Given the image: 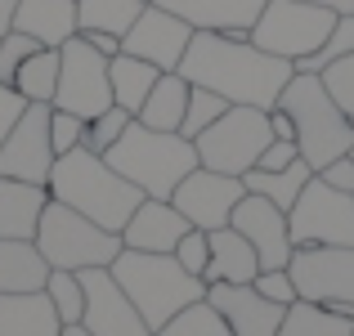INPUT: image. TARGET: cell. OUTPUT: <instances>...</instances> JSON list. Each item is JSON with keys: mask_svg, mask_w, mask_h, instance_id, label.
I'll list each match as a JSON object with an SVG mask.
<instances>
[{"mask_svg": "<svg viewBox=\"0 0 354 336\" xmlns=\"http://www.w3.org/2000/svg\"><path fill=\"white\" fill-rule=\"evenodd\" d=\"M180 72L189 86L216 90L229 104L247 108H278V95L296 77L292 59L265 54L247 36H225V32H193L189 50L180 59Z\"/></svg>", "mask_w": 354, "mask_h": 336, "instance_id": "obj_1", "label": "cell"}, {"mask_svg": "<svg viewBox=\"0 0 354 336\" xmlns=\"http://www.w3.org/2000/svg\"><path fill=\"white\" fill-rule=\"evenodd\" d=\"M45 189H50L54 202L81 211V216H90L95 224H104V229H113V233L126 229V220L135 216V207L144 202V193L121 171H113L104 153H90L86 144L63 153L59 162H54Z\"/></svg>", "mask_w": 354, "mask_h": 336, "instance_id": "obj_2", "label": "cell"}, {"mask_svg": "<svg viewBox=\"0 0 354 336\" xmlns=\"http://www.w3.org/2000/svg\"><path fill=\"white\" fill-rule=\"evenodd\" d=\"M108 166L121 171L144 198H166L180 189V180L189 171H198V144L184 139L180 130H153L144 121H130L126 135L108 148Z\"/></svg>", "mask_w": 354, "mask_h": 336, "instance_id": "obj_3", "label": "cell"}, {"mask_svg": "<svg viewBox=\"0 0 354 336\" xmlns=\"http://www.w3.org/2000/svg\"><path fill=\"white\" fill-rule=\"evenodd\" d=\"M113 278L121 283V292L135 301V310L144 314V323L153 332L162 328V323H171L184 305H193V301L207 296V283L193 278L180 260L162 256V251L121 247V256L113 260Z\"/></svg>", "mask_w": 354, "mask_h": 336, "instance_id": "obj_4", "label": "cell"}, {"mask_svg": "<svg viewBox=\"0 0 354 336\" xmlns=\"http://www.w3.org/2000/svg\"><path fill=\"white\" fill-rule=\"evenodd\" d=\"M278 108L296 121V144H301V157L314 166V175L354 148V121L337 108L319 72H296L278 95Z\"/></svg>", "mask_w": 354, "mask_h": 336, "instance_id": "obj_5", "label": "cell"}, {"mask_svg": "<svg viewBox=\"0 0 354 336\" xmlns=\"http://www.w3.org/2000/svg\"><path fill=\"white\" fill-rule=\"evenodd\" d=\"M36 247L50 260V269H113V260L121 256V233L95 224L90 216L63 207V202H45L41 224H36Z\"/></svg>", "mask_w": 354, "mask_h": 336, "instance_id": "obj_6", "label": "cell"}, {"mask_svg": "<svg viewBox=\"0 0 354 336\" xmlns=\"http://www.w3.org/2000/svg\"><path fill=\"white\" fill-rule=\"evenodd\" d=\"M337 18L341 14H332V9H323V5H310V0H265V9H260V18H256L247 41L260 45L265 54L301 63V59H310V54H319L323 45H328Z\"/></svg>", "mask_w": 354, "mask_h": 336, "instance_id": "obj_7", "label": "cell"}, {"mask_svg": "<svg viewBox=\"0 0 354 336\" xmlns=\"http://www.w3.org/2000/svg\"><path fill=\"white\" fill-rule=\"evenodd\" d=\"M198 162L225 175H247L260 162L269 144H274V126H269V108H247L234 104L216 126H207L198 139Z\"/></svg>", "mask_w": 354, "mask_h": 336, "instance_id": "obj_8", "label": "cell"}, {"mask_svg": "<svg viewBox=\"0 0 354 336\" xmlns=\"http://www.w3.org/2000/svg\"><path fill=\"white\" fill-rule=\"evenodd\" d=\"M287 224L296 247H354V193H341L314 175L287 211Z\"/></svg>", "mask_w": 354, "mask_h": 336, "instance_id": "obj_9", "label": "cell"}, {"mask_svg": "<svg viewBox=\"0 0 354 336\" xmlns=\"http://www.w3.org/2000/svg\"><path fill=\"white\" fill-rule=\"evenodd\" d=\"M54 108L77 112V117H86V121H95L99 112L113 108L108 54H99L81 32L59 50V90H54Z\"/></svg>", "mask_w": 354, "mask_h": 336, "instance_id": "obj_10", "label": "cell"}, {"mask_svg": "<svg viewBox=\"0 0 354 336\" xmlns=\"http://www.w3.org/2000/svg\"><path fill=\"white\" fill-rule=\"evenodd\" d=\"M287 274L296 283V301L328 305L354 319V247H296Z\"/></svg>", "mask_w": 354, "mask_h": 336, "instance_id": "obj_11", "label": "cell"}, {"mask_svg": "<svg viewBox=\"0 0 354 336\" xmlns=\"http://www.w3.org/2000/svg\"><path fill=\"white\" fill-rule=\"evenodd\" d=\"M50 108L54 104H27L23 117L14 121V130L0 144V175L5 180H23V184H50V171L59 162L50 144Z\"/></svg>", "mask_w": 354, "mask_h": 336, "instance_id": "obj_12", "label": "cell"}, {"mask_svg": "<svg viewBox=\"0 0 354 336\" xmlns=\"http://www.w3.org/2000/svg\"><path fill=\"white\" fill-rule=\"evenodd\" d=\"M247 184L242 175H225V171H211V166H198L180 180V189L171 193V202L184 211V220L193 229H225L234 220V207L242 202Z\"/></svg>", "mask_w": 354, "mask_h": 336, "instance_id": "obj_13", "label": "cell"}, {"mask_svg": "<svg viewBox=\"0 0 354 336\" xmlns=\"http://www.w3.org/2000/svg\"><path fill=\"white\" fill-rule=\"evenodd\" d=\"M189 41H193V27L184 23L180 14L162 9L157 0H148L144 14L135 18V27L121 36V50L144 59V63H153V68H162V72H175L180 59H184V50H189Z\"/></svg>", "mask_w": 354, "mask_h": 336, "instance_id": "obj_14", "label": "cell"}, {"mask_svg": "<svg viewBox=\"0 0 354 336\" xmlns=\"http://www.w3.org/2000/svg\"><path fill=\"white\" fill-rule=\"evenodd\" d=\"M234 229L256 247L260 269H287L296 256V242H292V224H287V211L278 202L260 198V193H242V202L234 207Z\"/></svg>", "mask_w": 354, "mask_h": 336, "instance_id": "obj_15", "label": "cell"}, {"mask_svg": "<svg viewBox=\"0 0 354 336\" xmlns=\"http://www.w3.org/2000/svg\"><path fill=\"white\" fill-rule=\"evenodd\" d=\"M81 287H86V323L95 336H153V328L144 323V314L135 310L121 283L113 278V269H81Z\"/></svg>", "mask_w": 354, "mask_h": 336, "instance_id": "obj_16", "label": "cell"}, {"mask_svg": "<svg viewBox=\"0 0 354 336\" xmlns=\"http://www.w3.org/2000/svg\"><path fill=\"white\" fill-rule=\"evenodd\" d=\"M207 301L225 314V323L234 328V336H278L283 314H287V305L260 296L251 283H211Z\"/></svg>", "mask_w": 354, "mask_h": 336, "instance_id": "obj_17", "label": "cell"}, {"mask_svg": "<svg viewBox=\"0 0 354 336\" xmlns=\"http://www.w3.org/2000/svg\"><path fill=\"white\" fill-rule=\"evenodd\" d=\"M189 229H193V224L184 220V211L175 207V202L144 198L135 207V216L126 220V229H121V247H130V251H162V256H171Z\"/></svg>", "mask_w": 354, "mask_h": 336, "instance_id": "obj_18", "label": "cell"}, {"mask_svg": "<svg viewBox=\"0 0 354 336\" xmlns=\"http://www.w3.org/2000/svg\"><path fill=\"white\" fill-rule=\"evenodd\" d=\"M162 9L180 14L193 32H225V36H251L265 0H157Z\"/></svg>", "mask_w": 354, "mask_h": 336, "instance_id": "obj_19", "label": "cell"}, {"mask_svg": "<svg viewBox=\"0 0 354 336\" xmlns=\"http://www.w3.org/2000/svg\"><path fill=\"white\" fill-rule=\"evenodd\" d=\"M14 32H27L45 50H63L81 32L77 23V0H18L14 9Z\"/></svg>", "mask_w": 354, "mask_h": 336, "instance_id": "obj_20", "label": "cell"}, {"mask_svg": "<svg viewBox=\"0 0 354 336\" xmlns=\"http://www.w3.org/2000/svg\"><path fill=\"white\" fill-rule=\"evenodd\" d=\"M207 242H211V260H207V269H202V283L207 287L211 283H256L260 256H256V247L242 238L234 224L211 229Z\"/></svg>", "mask_w": 354, "mask_h": 336, "instance_id": "obj_21", "label": "cell"}, {"mask_svg": "<svg viewBox=\"0 0 354 336\" xmlns=\"http://www.w3.org/2000/svg\"><path fill=\"white\" fill-rule=\"evenodd\" d=\"M63 323L45 292H0V336H59Z\"/></svg>", "mask_w": 354, "mask_h": 336, "instance_id": "obj_22", "label": "cell"}, {"mask_svg": "<svg viewBox=\"0 0 354 336\" xmlns=\"http://www.w3.org/2000/svg\"><path fill=\"white\" fill-rule=\"evenodd\" d=\"M45 202H50V189L0 175V242L5 238H36Z\"/></svg>", "mask_w": 354, "mask_h": 336, "instance_id": "obj_23", "label": "cell"}, {"mask_svg": "<svg viewBox=\"0 0 354 336\" xmlns=\"http://www.w3.org/2000/svg\"><path fill=\"white\" fill-rule=\"evenodd\" d=\"M50 260L41 256L36 238H5L0 242V292H45Z\"/></svg>", "mask_w": 354, "mask_h": 336, "instance_id": "obj_24", "label": "cell"}, {"mask_svg": "<svg viewBox=\"0 0 354 336\" xmlns=\"http://www.w3.org/2000/svg\"><path fill=\"white\" fill-rule=\"evenodd\" d=\"M189 95H193V86L180 72H162L157 86L148 90L144 108L135 112V121H144V126H153V130H180L184 112H189Z\"/></svg>", "mask_w": 354, "mask_h": 336, "instance_id": "obj_25", "label": "cell"}, {"mask_svg": "<svg viewBox=\"0 0 354 336\" xmlns=\"http://www.w3.org/2000/svg\"><path fill=\"white\" fill-rule=\"evenodd\" d=\"M157 77H162V68H153V63L135 59V54L121 50L117 59H108V81H113V104L126 108L130 117H135L139 108H144L148 90L157 86Z\"/></svg>", "mask_w": 354, "mask_h": 336, "instance_id": "obj_26", "label": "cell"}, {"mask_svg": "<svg viewBox=\"0 0 354 336\" xmlns=\"http://www.w3.org/2000/svg\"><path fill=\"white\" fill-rule=\"evenodd\" d=\"M310 180H314V166L305 162V157H296L292 166H283V171H247V175H242L247 193H260V198L278 202L283 211L296 207V198H301V189Z\"/></svg>", "mask_w": 354, "mask_h": 336, "instance_id": "obj_27", "label": "cell"}, {"mask_svg": "<svg viewBox=\"0 0 354 336\" xmlns=\"http://www.w3.org/2000/svg\"><path fill=\"white\" fill-rule=\"evenodd\" d=\"M278 336H354V319L328 310V305H314V301H292Z\"/></svg>", "mask_w": 354, "mask_h": 336, "instance_id": "obj_28", "label": "cell"}, {"mask_svg": "<svg viewBox=\"0 0 354 336\" xmlns=\"http://www.w3.org/2000/svg\"><path fill=\"white\" fill-rule=\"evenodd\" d=\"M148 0H77V23L81 32H113L126 36L135 18L144 14Z\"/></svg>", "mask_w": 354, "mask_h": 336, "instance_id": "obj_29", "label": "cell"}, {"mask_svg": "<svg viewBox=\"0 0 354 336\" xmlns=\"http://www.w3.org/2000/svg\"><path fill=\"white\" fill-rule=\"evenodd\" d=\"M14 90L27 104H54V90H59V50H36L32 59H23V68L14 72Z\"/></svg>", "mask_w": 354, "mask_h": 336, "instance_id": "obj_30", "label": "cell"}, {"mask_svg": "<svg viewBox=\"0 0 354 336\" xmlns=\"http://www.w3.org/2000/svg\"><path fill=\"white\" fill-rule=\"evenodd\" d=\"M153 336H234V328L225 323V314L216 310V305L202 296V301L184 305L180 314H175L171 323H162Z\"/></svg>", "mask_w": 354, "mask_h": 336, "instance_id": "obj_31", "label": "cell"}, {"mask_svg": "<svg viewBox=\"0 0 354 336\" xmlns=\"http://www.w3.org/2000/svg\"><path fill=\"white\" fill-rule=\"evenodd\" d=\"M45 296H50L59 323H81V314H86V287H81V274H72V269H50Z\"/></svg>", "mask_w": 354, "mask_h": 336, "instance_id": "obj_32", "label": "cell"}, {"mask_svg": "<svg viewBox=\"0 0 354 336\" xmlns=\"http://www.w3.org/2000/svg\"><path fill=\"white\" fill-rule=\"evenodd\" d=\"M234 108L225 95H216V90H202V86H193V95H189V112H184V126H180V135L184 139H198L207 126H216L225 112Z\"/></svg>", "mask_w": 354, "mask_h": 336, "instance_id": "obj_33", "label": "cell"}, {"mask_svg": "<svg viewBox=\"0 0 354 336\" xmlns=\"http://www.w3.org/2000/svg\"><path fill=\"white\" fill-rule=\"evenodd\" d=\"M346 54H354V14H341L337 27H332V36H328V45H323L319 54H310V59H301L296 72H323L328 63L346 59Z\"/></svg>", "mask_w": 354, "mask_h": 336, "instance_id": "obj_34", "label": "cell"}, {"mask_svg": "<svg viewBox=\"0 0 354 336\" xmlns=\"http://www.w3.org/2000/svg\"><path fill=\"white\" fill-rule=\"evenodd\" d=\"M130 121H135V117H130L126 108H117V104L108 108V112H99V117L90 121V130H86V148H90V153H108V148L126 135Z\"/></svg>", "mask_w": 354, "mask_h": 336, "instance_id": "obj_35", "label": "cell"}, {"mask_svg": "<svg viewBox=\"0 0 354 336\" xmlns=\"http://www.w3.org/2000/svg\"><path fill=\"white\" fill-rule=\"evenodd\" d=\"M319 77H323V86H328V95L337 99V108L354 121V54H346V59H337V63H328Z\"/></svg>", "mask_w": 354, "mask_h": 336, "instance_id": "obj_36", "label": "cell"}, {"mask_svg": "<svg viewBox=\"0 0 354 336\" xmlns=\"http://www.w3.org/2000/svg\"><path fill=\"white\" fill-rule=\"evenodd\" d=\"M36 50H41V41H32L27 32H14V27H9V32L0 36V86H14V72L23 68V59H32Z\"/></svg>", "mask_w": 354, "mask_h": 336, "instance_id": "obj_37", "label": "cell"}, {"mask_svg": "<svg viewBox=\"0 0 354 336\" xmlns=\"http://www.w3.org/2000/svg\"><path fill=\"white\" fill-rule=\"evenodd\" d=\"M86 130H90L86 117H77V112H63V108H50V144H54V153H59V157L86 144Z\"/></svg>", "mask_w": 354, "mask_h": 336, "instance_id": "obj_38", "label": "cell"}, {"mask_svg": "<svg viewBox=\"0 0 354 336\" xmlns=\"http://www.w3.org/2000/svg\"><path fill=\"white\" fill-rule=\"evenodd\" d=\"M175 260H180L184 269H189L193 278H202V269H207V260H211V242H207V229H189L180 238V247L171 251Z\"/></svg>", "mask_w": 354, "mask_h": 336, "instance_id": "obj_39", "label": "cell"}, {"mask_svg": "<svg viewBox=\"0 0 354 336\" xmlns=\"http://www.w3.org/2000/svg\"><path fill=\"white\" fill-rule=\"evenodd\" d=\"M251 287H256L260 296H269V301H278V305H292L296 301V283H292L287 269H260Z\"/></svg>", "mask_w": 354, "mask_h": 336, "instance_id": "obj_40", "label": "cell"}, {"mask_svg": "<svg viewBox=\"0 0 354 336\" xmlns=\"http://www.w3.org/2000/svg\"><path fill=\"white\" fill-rule=\"evenodd\" d=\"M296 157H301V144L296 139H274V144L260 153V162L251 166V171H283V166H292Z\"/></svg>", "mask_w": 354, "mask_h": 336, "instance_id": "obj_41", "label": "cell"}, {"mask_svg": "<svg viewBox=\"0 0 354 336\" xmlns=\"http://www.w3.org/2000/svg\"><path fill=\"white\" fill-rule=\"evenodd\" d=\"M23 108H27V99L18 95L14 86H0V144H5V135L14 130V121L23 117Z\"/></svg>", "mask_w": 354, "mask_h": 336, "instance_id": "obj_42", "label": "cell"}, {"mask_svg": "<svg viewBox=\"0 0 354 336\" xmlns=\"http://www.w3.org/2000/svg\"><path fill=\"white\" fill-rule=\"evenodd\" d=\"M319 175L332 184V189H341V193H354V157H350V153H346V157H337V162H328Z\"/></svg>", "mask_w": 354, "mask_h": 336, "instance_id": "obj_43", "label": "cell"}, {"mask_svg": "<svg viewBox=\"0 0 354 336\" xmlns=\"http://www.w3.org/2000/svg\"><path fill=\"white\" fill-rule=\"evenodd\" d=\"M81 36H86L99 54H108V59H117V54H121V36H113V32H81Z\"/></svg>", "mask_w": 354, "mask_h": 336, "instance_id": "obj_44", "label": "cell"}, {"mask_svg": "<svg viewBox=\"0 0 354 336\" xmlns=\"http://www.w3.org/2000/svg\"><path fill=\"white\" fill-rule=\"evenodd\" d=\"M269 126H274V139H296V121L283 108H269Z\"/></svg>", "mask_w": 354, "mask_h": 336, "instance_id": "obj_45", "label": "cell"}, {"mask_svg": "<svg viewBox=\"0 0 354 336\" xmlns=\"http://www.w3.org/2000/svg\"><path fill=\"white\" fill-rule=\"evenodd\" d=\"M14 9H18V0H0V36L14 27Z\"/></svg>", "mask_w": 354, "mask_h": 336, "instance_id": "obj_46", "label": "cell"}, {"mask_svg": "<svg viewBox=\"0 0 354 336\" xmlns=\"http://www.w3.org/2000/svg\"><path fill=\"white\" fill-rule=\"evenodd\" d=\"M310 5H323L332 14H354V0H310Z\"/></svg>", "mask_w": 354, "mask_h": 336, "instance_id": "obj_47", "label": "cell"}, {"mask_svg": "<svg viewBox=\"0 0 354 336\" xmlns=\"http://www.w3.org/2000/svg\"><path fill=\"white\" fill-rule=\"evenodd\" d=\"M59 336H95V332H90L86 323H63V332H59Z\"/></svg>", "mask_w": 354, "mask_h": 336, "instance_id": "obj_48", "label": "cell"}, {"mask_svg": "<svg viewBox=\"0 0 354 336\" xmlns=\"http://www.w3.org/2000/svg\"><path fill=\"white\" fill-rule=\"evenodd\" d=\"M350 157H354V148H350Z\"/></svg>", "mask_w": 354, "mask_h": 336, "instance_id": "obj_49", "label": "cell"}]
</instances>
